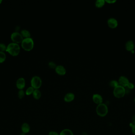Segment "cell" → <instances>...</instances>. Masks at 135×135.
Segmentation results:
<instances>
[{"mask_svg": "<svg viewBox=\"0 0 135 135\" xmlns=\"http://www.w3.org/2000/svg\"><path fill=\"white\" fill-rule=\"evenodd\" d=\"M20 48L18 44L10 43L7 47L6 51L13 56H18L20 52Z\"/></svg>", "mask_w": 135, "mask_h": 135, "instance_id": "cell-1", "label": "cell"}, {"mask_svg": "<svg viewBox=\"0 0 135 135\" xmlns=\"http://www.w3.org/2000/svg\"><path fill=\"white\" fill-rule=\"evenodd\" d=\"M33 40L31 38H25L21 43V46L22 48L27 51H29L33 48Z\"/></svg>", "mask_w": 135, "mask_h": 135, "instance_id": "cell-2", "label": "cell"}, {"mask_svg": "<svg viewBox=\"0 0 135 135\" xmlns=\"http://www.w3.org/2000/svg\"><path fill=\"white\" fill-rule=\"evenodd\" d=\"M108 111L107 106L102 103L98 105L96 107V111L97 115L101 117L106 116L108 113Z\"/></svg>", "mask_w": 135, "mask_h": 135, "instance_id": "cell-3", "label": "cell"}, {"mask_svg": "<svg viewBox=\"0 0 135 135\" xmlns=\"http://www.w3.org/2000/svg\"><path fill=\"white\" fill-rule=\"evenodd\" d=\"M126 93V90L124 87L118 85L114 88L113 94L117 98H121L124 97Z\"/></svg>", "mask_w": 135, "mask_h": 135, "instance_id": "cell-4", "label": "cell"}, {"mask_svg": "<svg viewBox=\"0 0 135 135\" xmlns=\"http://www.w3.org/2000/svg\"><path fill=\"white\" fill-rule=\"evenodd\" d=\"M42 81L40 77L38 76H35L32 77L31 80V86L35 89H38L41 86Z\"/></svg>", "mask_w": 135, "mask_h": 135, "instance_id": "cell-5", "label": "cell"}, {"mask_svg": "<svg viewBox=\"0 0 135 135\" xmlns=\"http://www.w3.org/2000/svg\"><path fill=\"white\" fill-rule=\"evenodd\" d=\"M11 39L13 43L17 44L22 43L23 40L22 35L18 32H15L12 34Z\"/></svg>", "mask_w": 135, "mask_h": 135, "instance_id": "cell-6", "label": "cell"}, {"mask_svg": "<svg viewBox=\"0 0 135 135\" xmlns=\"http://www.w3.org/2000/svg\"><path fill=\"white\" fill-rule=\"evenodd\" d=\"M118 83L119 85L124 88L127 87L129 82L126 77L124 76H121L118 80Z\"/></svg>", "mask_w": 135, "mask_h": 135, "instance_id": "cell-7", "label": "cell"}, {"mask_svg": "<svg viewBox=\"0 0 135 135\" xmlns=\"http://www.w3.org/2000/svg\"><path fill=\"white\" fill-rule=\"evenodd\" d=\"M16 85L17 88L19 90L23 89L25 86V79L23 78H20L18 79L16 81Z\"/></svg>", "mask_w": 135, "mask_h": 135, "instance_id": "cell-8", "label": "cell"}, {"mask_svg": "<svg viewBox=\"0 0 135 135\" xmlns=\"http://www.w3.org/2000/svg\"><path fill=\"white\" fill-rule=\"evenodd\" d=\"M107 24L110 28L114 29L117 27L118 26V21L115 18H109L107 21Z\"/></svg>", "mask_w": 135, "mask_h": 135, "instance_id": "cell-9", "label": "cell"}, {"mask_svg": "<svg viewBox=\"0 0 135 135\" xmlns=\"http://www.w3.org/2000/svg\"><path fill=\"white\" fill-rule=\"evenodd\" d=\"M93 99L95 103L98 105L102 103L103 102V98L101 96L98 94H94L93 96Z\"/></svg>", "mask_w": 135, "mask_h": 135, "instance_id": "cell-10", "label": "cell"}, {"mask_svg": "<svg viewBox=\"0 0 135 135\" xmlns=\"http://www.w3.org/2000/svg\"><path fill=\"white\" fill-rule=\"evenodd\" d=\"M55 69L56 73L60 75H64L66 73V69L62 65H58L57 66Z\"/></svg>", "mask_w": 135, "mask_h": 135, "instance_id": "cell-11", "label": "cell"}, {"mask_svg": "<svg viewBox=\"0 0 135 135\" xmlns=\"http://www.w3.org/2000/svg\"><path fill=\"white\" fill-rule=\"evenodd\" d=\"M75 98V95L72 93H68L65 96L64 100L66 102H70L74 100Z\"/></svg>", "mask_w": 135, "mask_h": 135, "instance_id": "cell-12", "label": "cell"}, {"mask_svg": "<svg viewBox=\"0 0 135 135\" xmlns=\"http://www.w3.org/2000/svg\"><path fill=\"white\" fill-rule=\"evenodd\" d=\"M134 44L132 40H129L125 45V48L128 51H132L134 48Z\"/></svg>", "mask_w": 135, "mask_h": 135, "instance_id": "cell-13", "label": "cell"}, {"mask_svg": "<svg viewBox=\"0 0 135 135\" xmlns=\"http://www.w3.org/2000/svg\"><path fill=\"white\" fill-rule=\"evenodd\" d=\"M21 130L25 134L28 133L30 130V126L27 123H24L21 126Z\"/></svg>", "mask_w": 135, "mask_h": 135, "instance_id": "cell-14", "label": "cell"}, {"mask_svg": "<svg viewBox=\"0 0 135 135\" xmlns=\"http://www.w3.org/2000/svg\"><path fill=\"white\" fill-rule=\"evenodd\" d=\"M32 94L34 98L37 100L40 99L41 97V93L38 89H35Z\"/></svg>", "mask_w": 135, "mask_h": 135, "instance_id": "cell-15", "label": "cell"}, {"mask_svg": "<svg viewBox=\"0 0 135 135\" xmlns=\"http://www.w3.org/2000/svg\"><path fill=\"white\" fill-rule=\"evenodd\" d=\"M21 34L22 35L23 37H25V38H30V33L29 31L26 30V29H23L21 31Z\"/></svg>", "mask_w": 135, "mask_h": 135, "instance_id": "cell-16", "label": "cell"}, {"mask_svg": "<svg viewBox=\"0 0 135 135\" xmlns=\"http://www.w3.org/2000/svg\"><path fill=\"white\" fill-rule=\"evenodd\" d=\"M60 135H74L72 132L69 129H63L59 134Z\"/></svg>", "mask_w": 135, "mask_h": 135, "instance_id": "cell-17", "label": "cell"}, {"mask_svg": "<svg viewBox=\"0 0 135 135\" xmlns=\"http://www.w3.org/2000/svg\"><path fill=\"white\" fill-rule=\"evenodd\" d=\"M105 0H97L95 2V5L97 8H101L105 5Z\"/></svg>", "mask_w": 135, "mask_h": 135, "instance_id": "cell-18", "label": "cell"}, {"mask_svg": "<svg viewBox=\"0 0 135 135\" xmlns=\"http://www.w3.org/2000/svg\"><path fill=\"white\" fill-rule=\"evenodd\" d=\"M6 59V54H5L4 52L0 51V63L4 62Z\"/></svg>", "mask_w": 135, "mask_h": 135, "instance_id": "cell-19", "label": "cell"}, {"mask_svg": "<svg viewBox=\"0 0 135 135\" xmlns=\"http://www.w3.org/2000/svg\"><path fill=\"white\" fill-rule=\"evenodd\" d=\"M34 90H35V89L32 86L29 87L26 90L25 94L27 96H29L33 94Z\"/></svg>", "mask_w": 135, "mask_h": 135, "instance_id": "cell-20", "label": "cell"}, {"mask_svg": "<svg viewBox=\"0 0 135 135\" xmlns=\"http://www.w3.org/2000/svg\"><path fill=\"white\" fill-rule=\"evenodd\" d=\"M119 85L118 83V82L116 80H112L109 83V86H110L111 87H112V88H114L117 87V86Z\"/></svg>", "mask_w": 135, "mask_h": 135, "instance_id": "cell-21", "label": "cell"}, {"mask_svg": "<svg viewBox=\"0 0 135 135\" xmlns=\"http://www.w3.org/2000/svg\"><path fill=\"white\" fill-rule=\"evenodd\" d=\"M25 93L23 90H19L18 93V97L19 99H21L23 98L25 96Z\"/></svg>", "mask_w": 135, "mask_h": 135, "instance_id": "cell-22", "label": "cell"}, {"mask_svg": "<svg viewBox=\"0 0 135 135\" xmlns=\"http://www.w3.org/2000/svg\"><path fill=\"white\" fill-rule=\"evenodd\" d=\"M7 47V46H6L5 44L0 43V51H3V52H4L5 51H6Z\"/></svg>", "mask_w": 135, "mask_h": 135, "instance_id": "cell-23", "label": "cell"}, {"mask_svg": "<svg viewBox=\"0 0 135 135\" xmlns=\"http://www.w3.org/2000/svg\"><path fill=\"white\" fill-rule=\"evenodd\" d=\"M48 65H49V67H50L51 68H52V69H55L56 67H57V65H56L55 63L53 62V61L49 62V64H48Z\"/></svg>", "mask_w": 135, "mask_h": 135, "instance_id": "cell-24", "label": "cell"}, {"mask_svg": "<svg viewBox=\"0 0 135 135\" xmlns=\"http://www.w3.org/2000/svg\"><path fill=\"white\" fill-rule=\"evenodd\" d=\"M127 87L129 89H133L134 88V84H132V83H129V84H128Z\"/></svg>", "mask_w": 135, "mask_h": 135, "instance_id": "cell-25", "label": "cell"}, {"mask_svg": "<svg viewBox=\"0 0 135 135\" xmlns=\"http://www.w3.org/2000/svg\"><path fill=\"white\" fill-rule=\"evenodd\" d=\"M49 135H60L57 132L54 131H51L49 132Z\"/></svg>", "mask_w": 135, "mask_h": 135, "instance_id": "cell-26", "label": "cell"}, {"mask_svg": "<svg viewBox=\"0 0 135 135\" xmlns=\"http://www.w3.org/2000/svg\"><path fill=\"white\" fill-rule=\"evenodd\" d=\"M106 2H107L109 4H113L115 2H116V0H106Z\"/></svg>", "mask_w": 135, "mask_h": 135, "instance_id": "cell-27", "label": "cell"}, {"mask_svg": "<svg viewBox=\"0 0 135 135\" xmlns=\"http://www.w3.org/2000/svg\"><path fill=\"white\" fill-rule=\"evenodd\" d=\"M132 127V132L135 135V124H133Z\"/></svg>", "mask_w": 135, "mask_h": 135, "instance_id": "cell-28", "label": "cell"}, {"mask_svg": "<svg viewBox=\"0 0 135 135\" xmlns=\"http://www.w3.org/2000/svg\"><path fill=\"white\" fill-rule=\"evenodd\" d=\"M132 121L134 124H135V115L133 116L132 118Z\"/></svg>", "mask_w": 135, "mask_h": 135, "instance_id": "cell-29", "label": "cell"}, {"mask_svg": "<svg viewBox=\"0 0 135 135\" xmlns=\"http://www.w3.org/2000/svg\"><path fill=\"white\" fill-rule=\"evenodd\" d=\"M82 135H87V133H86V132H83V133H82Z\"/></svg>", "mask_w": 135, "mask_h": 135, "instance_id": "cell-30", "label": "cell"}, {"mask_svg": "<svg viewBox=\"0 0 135 135\" xmlns=\"http://www.w3.org/2000/svg\"><path fill=\"white\" fill-rule=\"evenodd\" d=\"M20 135H25V134L22 132V133H21V134H20Z\"/></svg>", "mask_w": 135, "mask_h": 135, "instance_id": "cell-31", "label": "cell"}, {"mask_svg": "<svg viewBox=\"0 0 135 135\" xmlns=\"http://www.w3.org/2000/svg\"><path fill=\"white\" fill-rule=\"evenodd\" d=\"M2 0H0V4L1 3V2H2Z\"/></svg>", "mask_w": 135, "mask_h": 135, "instance_id": "cell-32", "label": "cell"}, {"mask_svg": "<svg viewBox=\"0 0 135 135\" xmlns=\"http://www.w3.org/2000/svg\"><path fill=\"white\" fill-rule=\"evenodd\" d=\"M134 102H135V99H134Z\"/></svg>", "mask_w": 135, "mask_h": 135, "instance_id": "cell-33", "label": "cell"}]
</instances>
